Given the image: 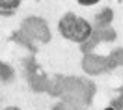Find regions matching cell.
Segmentation results:
<instances>
[{"label":"cell","mask_w":123,"mask_h":110,"mask_svg":"<svg viewBox=\"0 0 123 110\" xmlns=\"http://www.w3.org/2000/svg\"><path fill=\"white\" fill-rule=\"evenodd\" d=\"M58 32L65 41L77 43V45H86L93 39L95 36V26L92 21L86 17L78 15L75 11H65L58 19Z\"/></svg>","instance_id":"cell-1"},{"label":"cell","mask_w":123,"mask_h":110,"mask_svg":"<svg viewBox=\"0 0 123 110\" xmlns=\"http://www.w3.org/2000/svg\"><path fill=\"white\" fill-rule=\"evenodd\" d=\"M19 36L28 41V45H47L52 39V32L49 26V21L39 15H28L21 21Z\"/></svg>","instance_id":"cell-2"},{"label":"cell","mask_w":123,"mask_h":110,"mask_svg":"<svg viewBox=\"0 0 123 110\" xmlns=\"http://www.w3.org/2000/svg\"><path fill=\"white\" fill-rule=\"evenodd\" d=\"M82 71L90 77H99L103 73H106V58L103 54H95V52H86L82 58Z\"/></svg>","instance_id":"cell-3"},{"label":"cell","mask_w":123,"mask_h":110,"mask_svg":"<svg viewBox=\"0 0 123 110\" xmlns=\"http://www.w3.org/2000/svg\"><path fill=\"white\" fill-rule=\"evenodd\" d=\"M105 58H106L108 71H114V69L123 67V47H114Z\"/></svg>","instance_id":"cell-4"},{"label":"cell","mask_w":123,"mask_h":110,"mask_svg":"<svg viewBox=\"0 0 123 110\" xmlns=\"http://www.w3.org/2000/svg\"><path fill=\"white\" fill-rule=\"evenodd\" d=\"M112 19H114V9L112 8H103L99 13L95 15V23H93L95 30H99V28H108L110 23H112Z\"/></svg>","instance_id":"cell-5"},{"label":"cell","mask_w":123,"mask_h":110,"mask_svg":"<svg viewBox=\"0 0 123 110\" xmlns=\"http://www.w3.org/2000/svg\"><path fill=\"white\" fill-rule=\"evenodd\" d=\"M19 8H21V0H0V15L2 17H11Z\"/></svg>","instance_id":"cell-6"},{"label":"cell","mask_w":123,"mask_h":110,"mask_svg":"<svg viewBox=\"0 0 123 110\" xmlns=\"http://www.w3.org/2000/svg\"><path fill=\"white\" fill-rule=\"evenodd\" d=\"M99 2L97 0H90V2H84V0H80L78 2V6H86V8H92V6H97Z\"/></svg>","instance_id":"cell-7"},{"label":"cell","mask_w":123,"mask_h":110,"mask_svg":"<svg viewBox=\"0 0 123 110\" xmlns=\"http://www.w3.org/2000/svg\"><path fill=\"white\" fill-rule=\"evenodd\" d=\"M2 110H23L21 106H15V104H9V106H4Z\"/></svg>","instance_id":"cell-8"},{"label":"cell","mask_w":123,"mask_h":110,"mask_svg":"<svg viewBox=\"0 0 123 110\" xmlns=\"http://www.w3.org/2000/svg\"><path fill=\"white\" fill-rule=\"evenodd\" d=\"M101 110H117V108H116L114 104H108V106H103Z\"/></svg>","instance_id":"cell-9"},{"label":"cell","mask_w":123,"mask_h":110,"mask_svg":"<svg viewBox=\"0 0 123 110\" xmlns=\"http://www.w3.org/2000/svg\"><path fill=\"white\" fill-rule=\"evenodd\" d=\"M117 110H123V106H119V108H117Z\"/></svg>","instance_id":"cell-10"}]
</instances>
